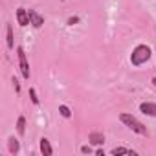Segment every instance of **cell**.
<instances>
[{
    "label": "cell",
    "instance_id": "obj_1",
    "mask_svg": "<svg viewBox=\"0 0 156 156\" xmlns=\"http://www.w3.org/2000/svg\"><path fill=\"white\" fill-rule=\"evenodd\" d=\"M119 119L130 129V130H134V132H138V134H141V136H145L147 134V129H145V125L141 123V121H138L134 116H130V114H121L119 116Z\"/></svg>",
    "mask_w": 156,
    "mask_h": 156
},
{
    "label": "cell",
    "instance_id": "obj_2",
    "mask_svg": "<svg viewBox=\"0 0 156 156\" xmlns=\"http://www.w3.org/2000/svg\"><path fill=\"white\" fill-rule=\"evenodd\" d=\"M151 59V48L149 46H138L134 51H132V57H130V61H132V64L134 66H140V64H143V62H147Z\"/></svg>",
    "mask_w": 156,
    "mask_h": 156
},
{
    "label": "cell",
    "instance_id": "obj_3",
    "mask_svg": "<svg viewBox=\"0 0 156 156\" xmlns=\"http://www.w3.org/2000/svg\"><path fill=\"white\" fill-rule=\"evenodd\" d=\"M19 53V62H20V72H22V77L24 79H30V66H28V61H26V53L22 48L17 50Z\"/></svg>",
    "mask_w": 156,
    "mask_h": 156
},
{
    "label": "cell",
    "instance_id": "obj_4",
    "mask_svg": "<svg viewBox=\"0 0 156 156\" xmlns=\"http://www.w3.org/2000/svg\"><path fill=\"white\" fill-rule=\"evenodd\" d=\"M17 20H19L20 26H28V24L31 22V20H30V13H26V9H22V8L17 9Z\"/></svg>",
    "mask_w": 156,
    "mask_h": 156
},
{
    "label": "cell",
    "instance_id": "obj_5",
    "mask_svg": "<svg viewBox=\"0 0 156 156\" xmlns=\"http://www.w3.org/2000/svg\"><path fill=\"white\" fill-rule=\"evenodd\" d=\"M140 110L147 116H156V103H141Z\"/></svg>",
    "mask_w": 156,
    "mask_h": 156
},
{
    "label": "cell",
    "instance_id": "obj_6",
    "mask_svg": "<svg viewBox=\"0 0 156 156\" xmlns=\"http://www.w3.org/2000/svg\"><path fill=\"white\" fill-rule=\"evenodd\" d=\"M30 20H31V24H33L35 28H41V26L44 24V19H42L37 11H33V9H30Z\"/></svg>",
    "mask_w": 156,
    "mask_h": 156
},
{
    "label": "cell",
    "instance_id": "obj_7",
    "mask_svg": "<svg viewBox=\"0 0 156 156\" xmlns=\"http://www.w3.org/2000/svg\"><path fill=\"white\" fill-rule=\"evenodd\" d=\"M41 151H42L46 156H51V154H53V149H51V145H50V141H48L46 138L41 140Z\"/></svg>",
    "mask_w": 156,
    "mask_h": 156
},
{
    "label": "cell",
    "instance_id": "obj_8",
    "mask_svg": "<svg viewBox=\"0 0 156 156\" xmlns=\"http://www.w3.org/2000/svg\"><path fill=\"white\" fill-rule=\"evenodd\" d=\"M90 141H92L94 145H101V143L105 141V136H103L101 132H92V134H90Z\"/></svg>",
    "mask_w": 156,
    "mask_h": 156
},
{
    "label": "cell",
    "instance_id": "obj_9",
    "mask_svg": "<svg viewBox=\"0 0 156 156\" xmlns=\"http://www.w3.org/2000/svg\"><path fill=\"white\" fill-rule=\"evenodd\" d=\"M112 154H136L134 151H130V149H125V147H116V149H112Z\"/></svg>",
    "mask_w": 156,
    "mask_h": 156
},
{
    "label": "cell",
    "instance_id": "obj_10",
    "mask_svg": "<svg viewBox=\"0 0 156 156\" xmlns=\"http://www.w3.org/2000/svg\"><path fill=\"white\" fill-rule=\"evenodd\" d=\"M17 130H19V134H24V130H26V119L20 116L19 118V121H17Z\"/></svg>",
    "mask_w": 156,
    "mask_h": 156
},
{
    "label": "cell",
    "instance_id": "obj_11",
    "mask_svg": "<svg viewBox=\"0 0 156 156\" xmlns=\"http://www.w3.org/2000/svg\"><path fill=\"white\" fill-rule=\"evenodd\" d=\"M8 48H13V28L8 24Z\"/></svg>",
    "mask_w": 156,
    "mask_h": 156
},
{
    "label": "cell",
    "instance_id": "obj_12",
    "mask_svg": "<svg viewBox=\"0 0 156 156\" xmlns=\"http://www.w3.org/2000/svg\"><path fill=\"white\" fill-rule=\"evenodd\" d=\"M9 151H11V152H17V151H19V141L13 140V138L9 140Z\"/></svg>",
    "mask_w": 156,
    "mask_h": 156
},
{
    "label": "cell",
    "instance_id": "obj_13",
    "mask_svg": "<svg viewBox=\"0 0 156 156\" xmlns=\"http://www.w3.org/2000/svg\"><path fill=\"white\" fill-rule=\"evenodd\" d=\"M59 112H61L64 118H70V114H72V112H70V108H68V107H64V105H61V107H59Z\"/></svg>",
    "mask_w": 156,
    "mask_h": 156
},
{
    "label": "cell",
    "instance_id": "obj_14",
    "mask_svg": "<svg viewBox=\"0 0 156 156\" xmlns=\"http://www.w3.org/2000/svg\"><path fill=\"white\" fill-rule=\"evenodd\" d=\"M30 96H31V101L37 105V103H39V98H37V94H35V90H33V88L30 90Z\"/></svg>",
    "mask_w": 156,
    "mask_h": 156
},
{
    "label": "cell",
    "instance_id": "obj_15",
    "mask_svg": "<svg viewBox=\"0 0 156 156\" xmlns=\"http://www.w3.org/2000/svg\"><path fill=\"white\" fill-rule=\"evenodd\" d=\"M81 151H83V152H92V151H90V147H87V145H85V147H83Z\"/></svg>",
    "mask_w": 156,
    "mask_h": 156
},
{
    "label": "cell",
    "instance_id": "obj_16",
    "mask_svg": "<svg viewBox=\"0 0 156 156\" xmlns=\"http://www.w3.org/2000/svg\"><path fill=\"white\" fill-rule=\"evenodd\" d=\"M152 83H154V87H156V77H154V79H152Z\"/></svg>",
    "mask_w": 156,
    "mask_h": 156
}]
</instances>
